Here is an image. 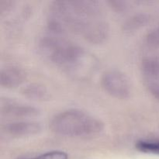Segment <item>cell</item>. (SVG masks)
Returning <instances> with one entry per match:
<instances>
[{"label":"cell","mask_w":159,"mask_h":159,"mask_svg":"<svg viewBox=\"0 0 159 159\" xmlns=\"http://www.w3.org/2000/svg\"><path fill=\"white\" fill-rule=\"evenodd\" d=\"M23 95L33 100H43L48 98V92L44 86L39 84H31L23 89Z\"/></svg>","instance_id":"obj_8"},{"label":"cell","mask_w":159,"mask_h":159,"mask_svg":"<svg viewBox=\"0 0 159 159\" xmlns=\"http://www.w3.org/2000/svg\"><path fill=\"white\" fill-rule=\"evenodd\" d=\"M50 127L60 136L86 138L99 134L103 130L104 124L85 111L70 109L53 116Z\"/></svg>","instance_id":"obj_2"},{"label":"cell","mask_w":159,"mask_h":159,"mask_svg":"<svg viewBox=\"0 0 159 159\" xmlns=\"http://www.w3.org/2000/svg\"><path fill=\"white\" fill-rule=\"evenodd\" d=\"M26 74L24 70L16 66H8L0 72V84L5 88H16L24 82Z\"/></svg>","instance_id":"obj_5"},{"label":"cell","mask_w":159,"mask_h":159,"mask_svg":"<svg viewBox=\"0 0 159 159\" xmlns=\"http://www.w3.org/2000/svg\"><path fill=\"white\" fill-rule=\"evenodd\" d=\"M68 155L62 151H51L34 157H26L16 159H68Z\"/></svg>","instance_id":"obj_11"},{"label":"cell","mask_w":159,"mask_h":159,"mask_svg":"<svg viewBox=\"0 0 159 159\" xmlns=\"http://www.w3.org/2000/svg\"><path fill=\"white\" fill-rule=\"evenodd\" d=\"M147 40L148 43L151 47H153V48L159 47V28L155 30H153L148 34L147 37Z\"/></svg>","instance_id":"obj_12"},{"label":"cell","mask_w":159,"mask_h":159,"mask_svg":"<svg viewBox=\"0 0 159 159\" xmlns=\"http://www.w3.org/2000/svg\"><path fill=\"white\" fill-rule=\"evenodd\" d=\"M149 91L151 92L152 95H153L154 97L159 99V82H155L148 85Z\"/></svg>","instance_id":"obj_14"},{"label":"cell","mask_w":159,"mask_h":159,"mask_svg":"<svg viewBox=\"0 0 159 159\" xmlns=\"http://www.w3.org/2000/svg\"><path fill=\"white\" fill-rule=\"evenodd\" d=\"M40 124L34 121H19L7 124L5 131L12 136L27 137L36 135L41 131Z\"/></svg>","instance_id":"obj_6"},{"label":"cell","mask_w":159,"mask_h":159,"mask_svg":"<svg viewBox=\"0 0 159 159\" xmlns=\"http://www.w3.org/2000/svg\"><path fill=\"white\" fill-rule=\"evenodd\" d=\"M141 72L148 85L159 80V56L146 57L141 62Z\"/></svg>","instance_id":"obj_7"},{"label":"cell","mask_w":159,"mask_h":159,"mask_svg":"<svg viewBox=\"0 0 159 159\" xmlns=\"http://www.w3.org/2000/svg\"><path fill=\"white\" fill-rule=\"evenodd\" d=\"M138 151L147 154L159 155V141H140L136 144Z\"/></svg>","instance_id":"obj_10"},{"label":"cell","mask_w":159,"mask_h":159,"mask_svg":"<svg viewBox=\"0 0 159 159\" xmlns=\"http://www.w3.org/2000/svg\"><path fill=\"white\" fill-rule=\"evenodd\" d=\"M101 84L105 92L116 99H125L131 93L128 78L119 70L110 69L105 71L101 79Z\"/></svg>","instance_id":"obj_3"},{"label":"cell","mask_w":159,"mask_h":159,"mask_svg":"<svg viewBox=\"0 0 159 159\" xmlns=\"http://www.w3.org/2000/svg\"><path fill=\"white\" fill-rule=\"evenodd\" d=\"M109 3L116 12H123L127 10L129 6V3L125 1H110L109 2Z\"/></svg>","instance_id":"obj_13"},{"label":"cell","mask_w":159,"mask_h":159,"mask_svg":"<svg viewBox=\"0 0 159 159\" xmlns=\"http://www.w3.org/2000/svg\"><path fill=\"white\" fill-rule=\"evenodd\" d=\"M38 48L42 55L75 79H87L97 67L96 57L64 35L48 30L40 39Z\"/></svg>","instance_id":"obj_1"},{"label":"cell","mask_w":159,"mask_h":159,"mask_svg":"<svg viewBox=\"0 0 159 159\" xmlns=\"http://www.w3.org/2000/svg\"><path fill=\"white\" fill-rule=\"evenodd\" d=\"M148 21L149 16L146 14L135 15L130 17L125 22V23L124 24V29L127 31L136 30L145 26L148 23Z\"/></svg>","instance_id":"obj_9"},{"label":"cell","mask_w":159,"mask_h":159,"mask_svg":"<svg viewBox=\"0 0 159 159\" xmlns=\"http://www.w3.org/2000/svg\"><path fill=\"white\" fill-rule=\"evenodd\" d=\"M2 113L16 117H34L40 114V110L26 104L6 100L2 102Z\"/></svg>","instance_id":"obj_4"}]
</instances>
